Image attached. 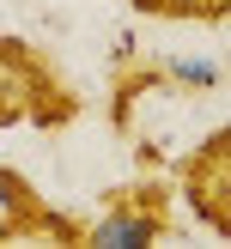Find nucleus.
I'll use <instances>...</instances> for the list:
<instances>
[{"mask_svg": "<svg viewBox=\"0 0 231 249\" xmlns=\"http://www.w3.org/2000/svg\"><path fill=\"white\" fill-rule=\"evenodd\" d=\"M219 85H225V67H219V61L146 55V61H134V67H122L116 85H109V128L128 134L134 128V104H140L146 91H219Z\"/></svg>", "mask_w": 231, "mask_h": 249, "instance_id": "20e7f679", "label": "nucleus"}, {"mask_svg": "<svg viewBox=\"0 0 231 249\" xmlns=\"http://www.w3.org/2000/svg\"><path fill=\"white\" fill-rule=\"evenodd\" d=\"M146 18H189V24H225L231 0H128Z\"/></svg>", "mask_w": 231, "mask_h": 249, "instance_id": "423d86ee", "label": "nucleus"}, {"mask_svg": "<svg viewBox=\"0 0 231 249\" xmlns=\"http://www.w3.org/2000/svg\"><path fill=\"white\" fill-rule=\"evenodd\" d=\"M24 243L79 249V219L61 213V207H49L24 170L0 164V249H24Z\"/></svg>", "mask_w": 231, "mask_h": 249, "instance_id": "7ed1b4c3", "label": "nucleus"}, {"mask_svg": "<svg viewBox=\"0 0 231 249\" xmlns=\"http://www.w3.org/2000/svg\"><path fill=\"white\" fill-rule=\"evenodd\" d=\"M177 177H182V195H189L195 219L225 243V237H231V128H213V134L177 164Z\"/></svg>", "mask_w": 231, "mask_h": 249, "instance_id": "39448f33", "label": "nucleus"}, {"mask_svg": "<svg viewBox=\"0 0 231 249\" xmlns=\"http://www.w3.org/2000/svg\"><path fill=\"white\" fill-rule=\"evenodd\" d=\"M177 237L170 219V182L164 177H134L104 189V213L79 225V249H152Z\"/></svg>", "mask_w": 231, "mask_h": 249, "instance_id": "f03ea898", "label": "nucleus"}, {"mask_svg": "<svg viewBox=\"0 0 231 249\" xmlns=\"http://www.w3.org/2000/svg\"><path fill=\"white\" fill-rule=\"evenodd\" d=\"M85 109L79 85H67V73L55 67L43 43H24V36H0V128H73Z\"/></svg>", "mask_w": 231, "mask_h": 249, "instance_id": "f257e3e1", "label": "nucleus"}]
</instances>
